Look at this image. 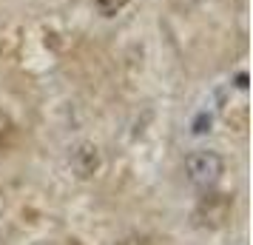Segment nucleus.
<instances>
[{
  "mask_svg": "<svg viewBox=\"0 0 253 245\" xmlns=\"http://www.w3.org/2000/svg\"><path fill=\"white\" fill-rule=\"evenodd\" d=\"M222 171H225V163L216 151L199 148V151H191L185 157V174L199 188H213L216 180L222 177Z\"/></svg>",
  "mask_w": 253,
  "mask_h": 245,
  "instance_id": "1",
  "label": "nucleus"
},
{
  "mask_svg": "<svg viewBox=\"0 0 253 245\" xmlns=\"http://www.w3.org/2000/svg\"><path fill=\"white\" fill-rule=\"evenodd\" d=\"M230 211H233V197L208 188V194L194 208V222L199 228H222L230 220Z\"/></svg>",
  "mask_w": 253,
  "mask_h": 245,
  "instance_id": "2",
  "label": "nucleus"
},
{
  "mask_svg": "<svg viewBox=\"0 0 253 245\" xmlns=\"http://www.w3.org/2000/svg\"><path fill=\"white\" fill-rule=\"evenodd\" d=\"M71 171L80 177V180H88V177L97 174V168H100V151H97V146L91 143H80L74 151H71Z\"/></svg>",
  "mask_w": 253,
  "mask_h": 245,
  "instance_id": "3",
  "label": "nucleus"
},
{
  "mask_svg": "<svg viewBox=\"0 0 253 245\" xmlns=\"http://www.w3.org/2000/svg\"><path fill=\"white\" fill-rule=\"evenodd\" d=\"M94 6L103 17H117L128 6V0H94Z\"/></svg>",
  "mask_w": 253,
  "mask_h": 245,
  "instance_id": "4",
  "label": "nucleus"
},
{
  "mask_svg": "<svg viewBox=\"0 0 253 245\" xmlns=\"http://www.w3.org/2000/svg\"><path fill=\"white\" fill-rule=\"evenodd\" d=\"M120 245H151L145 237H128V240H123Z\"/></svg>",
  "mask_w": 253,
  "mask_h": 245,
  "instance_id": "5",
  "label": "nucleus"
}]
</instances>
